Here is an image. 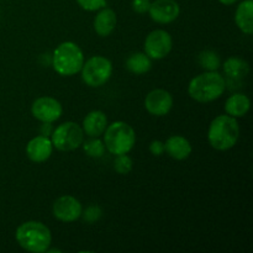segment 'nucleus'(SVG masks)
<instances>
[{
    "mask_svg": "<svg viewBox=\"0 0 253 253\" xmlns=\"http://www.w3.org/2000/svg\"><path fill=\"white\" fill-rule=\"evenodd\" d=\"M77 2L86 11H98L106 6V0H77Z\"/></svg>",
    "mask_w": 253,
    "mask_h": 253,
    "instance_id": "nucleus-24",
    "label": "nucleus"
},
{
    "mask_svg": "<svg viewBox=\"0 0 253 253\" xmlns=\"http://www.w3.org/2000/svg\"><path fill=\"white\" fill-rule=\"evenodd\" d=\"M199 64L207 71H216L220 67V57L214 51H203L199 54Z\"/></svg>",
    "mask_w": 253,
    "mask_h": 253,
    "instance_id": "nucleus-21",
    "label": "nucleus"
},
{
    "mask_svg": "<svg viewBox=\"0 0 253 253\" xmlns=\"http://www.w3.org/2000/svg\"><path fill=\"white\" fill-rule=\"evenodd\" d=\"M165 151L168 156L177 161H183L188 158L192 153V145L185 137L179 135L170 136L165 143Z\"/></svg>",
    "mask_w": 253,
    "mask_h": 253,
    "instance_id": "nucleus-15",
    "label": "nucleus"
},
{
    "mask_svg": "<svg viewBox=\"0 0 253 253\" xmlns=\"http://www.w3.org/2000/svg\"><path fill=\"white\" fill-rule=\"evenodd\" d=\"M150 152L152 153L153 156H162L163 152H165V143L160 140H155L151 142L150 145Z\"/></svg>",
    "mask_w": 253,
    "mask_h": 253,
    "instance_id": "nucleus-27",
    "label": "nucleus"
},
{
    "mask_svg": "<svg viewBox=\"0 0 253 253\" xmlns=\"http://www.w3.org/2000/svg\"><path fill=\"white\" fill-rule=\"evenodd\" d=\"M114 168H115V170L119 174H127V173L132 170V160L128 157L127 153L116 156L115 162H114Z\"/></svg>",
    "mask_w": 253,
    "mask_h": 253,
    "instance_id": "nucleus-23",
    "label": "nucleus"
},
{
    "mask_svg": "<svg viewBox=\"0 0 253 253\" xmlns=\"http://www.w3.org/2000/svg\"><path fill=\"white\" fill-rule=\"evenodd\" d=\"M172 36L165 30L150 32L145 40V53L151 59H162L172 51Z\"/></svg>",
    "mask_w": 253,
    "mask_h": 253,
    "instance_id": "nucleus-8",
    "label": "nucleus"
},
{
    "mask_svg": "<svg viewBox=\"0 0 253 253\" xmlns=\"http://www.w3.org/2000/svg\"><path fill=\"white\" fill-rule=\"evenodd\" d=\"M53 151L52 141L46 136H36L26 146V155L32 162L42 163L48 160Z\"/></svg>",
    "mask_w": 253,
    "mask_h": 253,
    "instance_id": "nucleus-13",
    "label": "nucleus"
},
{
    "mask_svg": "<svg viewBox=\"0 0 253 253\" xmlns=\"http://www.w3.org/2000/svg\"><path fill=\"white\" fill-rule=\"evenodd\" d=\"M225 86L226 84L221 74L216 71H208L190 81L188 93L190 98L199 103H210L224 94Z\"/></svg>",
    "mask_w": 253,
    "mask_h": 253,
    "instance_id": "nucleus-1",
    "label": "nucleus"
},
{
    "mask_svg": "<svg viewBox=\"0 0 253 253\" xmlns=\"http://www.w3.org/2000/svg\"><path fill=\"white\" fill-rule=\"evenodd\" d=\"M84 63V54L81 47L71 41L62 42L53 52L52 66L63 77H71L79 73Z\"/></svg>",
    "mask_w": 253,
    "mask_h": 253,
    "instance_id": "nucleus-4",
    "label": "nucleus"
},
{
    "mask_svg": "<svg viewBox=\"0 0 253 253\" xmlns=\"http://www.w3.org/2000/svg\"><path fill=\"white\" fill-rule=\"evenodd\" d=\"M15 236L20 247L32 253L47 252L52 241L49 229L40 221L24 222L17 227Z\"/></svg>",
    "mask_w": 253,
    "mask_h": 253,
    "instance_id": "nucleus-2",
    "label": "nucleus"
},
{
    "mask_svg": "<svg viewBox=\"0 0 253 253\" xmlns=\"http://www.w3.org/2000/svg\"><path fill=\"white\" fill-rule=\"evenodd\" d=\"M104 132V145L111 155H125L135 146V130L124 121H115L110 124Z\"/></svg>",
    "mask_w": 253,
    "mask_h": 253,
    "instance_id": "nucleus-5",
    "label": "nucleus"
},
{
    "mask_svg": "<svg viewBox=\"0 0 253 253\" xmlns=\"http://www.w3.org/2000/svg\"><path fill=\"white\" fill-rule=\"evenodd\" d=\"M31 113L35 119L42 123H54L63 113L61 103L51 96H41L36 99L31 106Z\"/></svg>",
    "mask_w": 253,
    "mask_h": 253,
    "instance_id": "nucleus-9",
    "label": "nucleus"
},
{
    "mask_svg": "<svg viewBox=\"0 0 253 253\" xmlns=\"http://www.w3.org/2000/svg\"><path fill=\"white\" fill-rule=\"evenodd\" d=\"M82 145H83L84 152H85L89 157L99 158L104 155V152H105V145H104L103 141L99 140L98 137H91L90 140L85 141V142L82 143Z\"/></svg>",
    "mask_w": 253,
    "mask_h": 253,
    "instance_id": "nucleus-22",
    "label": "nucleus"
},
{
    "mask_svg": "<svg viewBox=\"0 0 253 253\" xmlns=\"http://www.w3.org/2000/svg\"><path fill=\"white\" fill-rule=\"evenodd\" d=\"M224 72L230 78L240 79L249 74L250 66L246 61L236 57H231L224 63Z\"/></svg>",
    "mask_w": 253,
    "mask_h": 253,
    "instance_id": "nucleus-20",
    "label": "nucleus"
},
{
    "mask_svg": "<svg viewBox=\"0 0 253 253\" xmlns=\"http://www.w3.org/2000/svg\"><path fill=\"white\" fill-rule=\"evenodd\" d=\"M51 141L53 147L59 151L77 150L84 141V131L77 123L67 121L52 131Z\"/></svg>",
    "mask_w": 253,
    "mask_h": 253,
    "instance_id": "nucleus-7",
    "label": "nucleus"
},
{
    "mask_svg": "<svg viewBox=\"0 0 253 253\" xmlns=\"http://www.w3.org/2000/svg\"><path fill=\"white\" fill-rule=\"evenodd\" d=\"M240 136V126L236 118L219 115L211 121L208 132L210 146L217 151H226L236 145Z\"/></svg>",
    "mask_w": 253,
    "mask_h": 253,
    "instance_id": "nucleus-3",
    "label": "nucleus"
},
{
    "mask_svg": "<svg viewBox=\"0 0 253 253\" xmlns=\"http://www.w3.org/2000/svg\"><path fill=\"white\" fill-rule=\"evenodd\" d=\"M151 5V0H132L131 6H132L133 11L138 12V14H145L148 11Z\"/></svg>",
    "mask_w": 253,
    "mask_h": 253,
    "instance_id": "nucleus-26",
    "label": "nucleus"
},
{
    "mask_svg": "<svg viewBox=\"0 0 253 253\" xmlns=\"http://www.w3.org/2000/svg\"><path fill=\"white\" fill-rule=\"evenodd\" d=\"M173 96L165 89H155L145 98V108L151 115L165 116L172 110Z\"/></svg>",
    "mask_w": 253,
    "mask_h": 253,
    "instance_id": "nucleus-11",
    "label": "nucleus"
},
{
    "mask_svg": "<svg viewBox=\"0 0 253 253\" xmlns=\"http://www.w3.org/2000/svg\"><path fill=\"white\" fill-rule=\"evenodd\" d=\"M150 16L158 24H169L179 16L180 7L175 0H155L151 2Z\"/></svg>",
    "mask_w": 253,
    "mask_h": 253,
    "instance_id": "nucleus-12",
    "label": "nucleus"
},
{
    "mask_svg": "<svg viewBox=\"0 0 253 253\" xmlns=\"http://www.w3.org/2000/svg\"><path fill=\"white\" fill-rule=\"evenodd\" d=\"M250 106H251V101H250L249 96L237 93L227 99L225 103V111L227 113V115L232 116V118H242L250 110Z\"/></svg>",
    "mask_w": 253,
    "mask_h": 253,
    "instance_id": "nucleus-18",
    "label": "nucleus"
},
{
    "mask_svg": "<svg viewBox=\"0 0 253 253\" xmlns=\"http://www.w3.org/2000/svg\"><path fill=\"white\" fill-rule=\"evenodd\" d=\"M116 21L118 19L115 11L109 7H103L94 19V30L99 36L106 37L115 30Z\"/></svg>",
    "mask_w": 253,
    "mask_h": 253,
    "instance_id": "nucleus-16",
    "label": "nucleus"
},
{
    "mask_svg": "<svg viewBox=\"0 0 253 253\" xmlns=\"http://www.w3.org/2000/svg\"><path fill=\"white\" fill-rule=\"evenodd\" d=\"M126 67L131 73L145 74L151 69L152 62L147 54L137 52V53H133L128 57L127 61H126Z\"/></svg>",
    "mask_w": 253,
    "mask_h": 253,
    "instance_id": "nucleus-19",
    "label": "nucleus"
},
{
    "mask_svg": "<svg viewBox=\"0 0 253 253\" xmlns=\"http://www.w3.org/2000/svg\"><path fill=\"white\" fill-rule=\"evenodd\" d=\"M81 72L82 79L86 85L99 88L110 79L113 74V63L103 56H94L83 63Z\"/></svg>",
    "mask_w": 253,
    "mask_h": 253,
    "instance_id": "nucleus-6",
    "label": "nucleus"
},
{
    "mask_svg": "<svg viewBox=\"0 0 253 253\" xmlns=\"http://www.w3.org/2000/svg\"><path fill=\"white\" fill-rule=\"evenodd\" d=\"M52 212L59 221L73 222L82 216L83 208L78 199L72 195H63L53 203Z\"/></svg>",
    "mask_w": 253,
    "mask_h": 253,
    "instance_id": "nucleus-10",
    "label": "nucleus"
},
{
    "mask_svg": "<svg viewBox=\"0 0 253 253\" xmlns=\"http://www.w3.org/2000/svg\"><path fill=\"white\" fill-rule=\"evenodd\" d=\"M235 21L237 27L244 34H253V1L252 0H244L237 6L235 12Z\"/></svg>",
    "mask_w": 253,
    "mask_h": 253,
    "instance_id": "nucleus-17",
    "label": "nucleus"
},
{
    "mask_svg": "<svg viewBox=\"0 0 253 253\" xmlns=\"http://www.w3.org/2000/svg\"><path fill=\"white\" fill-rule=\"evenodd\" d=\"M219 1L224 5H232V4H235L237 0H219Z\"/></svg>",
    "mask_w": 253,
    "mask_h": 253,
    "instance_id": "nucleus-29",
    "label": "nucleus"
},
{
    "mask_svg": "<svg viewBox=\"0 0 253 253\" xmlns=\"http://www.w3.org/2000/svg\"><path fill=\"white\" fill-rule=\"evenodd\" d=\"M108 127V118L100 110L90 111L83 120V131L90 137H99Z\"/></svg>",
    "mask_w": 253,
    "mask_h": 253,
    "instance_id": "nucleus-14",
    "label": "nucleus"
},
{
    "mask_svg": "<svg viewBox=\"0 0 253 253\" xmlns=\"http://www.w3.org/2000/svg\"><path fill=\"white\" fill-rule=\"evenodd\" d=\"M82 214H83V212H82ZM101 214H103V211H101L100 208L96 207V205H91V207H89L88 209L84 211L83 216H84V220H85V221L93 224V222L98 221V220L100 219Z\"/></svg>",
    "mask_w": 253,
    "mask_h": 253,
    "instance_id": "nucleus-25",
    "label": "nucleus"
},
{
    "mask_svg": "<svg viewBox=\"0 0 253 253\" xmlns=\"http://www.w3.org/2000/svg\"><path fill=\"white\" fill-rule=\"evenodd\" d=\"M52 131H53V128H52L51 123H43L41 127V135L48 137V136L52 135Z\"/></svg>",
    "mask_w": 253,
    "mask_h": 253,
    "instance_id": "nucleus-28",
    "label": "nucleus"
}]
</instances>
